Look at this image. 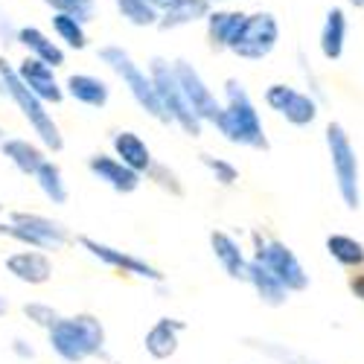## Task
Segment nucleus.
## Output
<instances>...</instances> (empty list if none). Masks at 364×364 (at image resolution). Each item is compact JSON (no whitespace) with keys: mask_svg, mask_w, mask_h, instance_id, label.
<instances>
[{"mask_svg":"<svg viewBox=\"0 0 364 364\" xmlns=\"http://www.w3.org/2000/svg\"><path fill=\"white\" fill-rule=\"evenodd\" d=\"M225 94H228V105H222L213 126L222 132V137L228 143L265 151L268 149V137H265L259 111H257L254 100L248 97V90L242 87V82L228 79L225 82Z\"/></svg>","mask_w":364,"mask_h":364,"instance_id":"1","label":"nucleus"},{"mask_svg":"<svg viewBox=\"0 0 364 364\" xmlns=\"http://www.w3.org/2000/svg\"><path fill=\"white\" fill-rule=\"evenodd\" d=\"M47 332L53 353L68 364H82L105 350V326L94 315L58 318Z\"/></svg>","mask_w":364,"mask_h":364,"instance_id":"2","label":"nucleus"},{"mask_svg":"<svg viewBox=\"0 0 364 364\" xmlns=\"http://www.w3.org/2000/svg\"><path fill=\"white\" fill-rule=\"evenodd\" d=\"M0 94H6L18 105V111L29 119V126L36 129V134L41 137V143L47 149H53V151L65 149V137L58 132V126L53 123V117L44 111V102L33 94V87L21 79V73L6 62V58H0Z\"/></svg>","mask_w":364,"mask_h":364,"instance_id":"3","label":"nucleus"},{"mask_svg":"<svg viewBox=\"0 0 364 364\" xmlns=\"http://www.w3.org/2000/svg\"><path fill=\"white\" fill-rule=\"evenodd\" d=\"M149 76H151V82H155L158 100H161V105H164V111L169 117V123L181 126V129H184V134H190V137H198L204 119L193 111L190 100L184 97V87H181V82H178L175 65L164 62V58H151Z\"/></svg>","mask_w":364,"mask_h":364,"instance_id":"4","label":"nucleus"},{"mask_svg":"<svg viewBox=\"0 0 364 364\" xmlns=\"http://www.w3.org/2000/svg\"><path fill=\"white\" fill-rule=\"evenodd\" d=\"M326 149H329V161H332V175H336L338 196L347 210L361 207V190H358V158L355 149L350 143V134L344 132L341 123H329L326 126Z\"/></svg>","mask_w":364,"mask_h":364,"instance_id":"5","label":"nucleus"},{"mask_svg":"<svg viewBox=\"0 0 364 364\" xmlns=\"http://www.w3.org/2000/svg\"><path fill=\"white\" fill-rule=\"evenodd\" d=\"M100 58L102 62L126 82V87H129V94L134 97V102L146 111V114H151L155 119H161V123H169V117H166V111H164V105H161V100H158V90H155V82H151V76L149 73H143L134 62H132V55L123 50V47H102L100 50Z\"/></svg>","mask_w":364,"mask_h":364,"instance_id":"6","label":"nucleus"},{"mask_svg":"<svg viewBox=\"0 0 364 364\" xmlns=\"http://www.w3.org/2000/svg\"><path fill=\"white\" fill-rule=\"evenodd\" d=\"M277 38H280V26H277L274 15L257 12V15L245 18L236 41L230 44V53H236L239 58H248V62H262V58L277 47Z\"/></svg>","mask_w":364,"mask_h":364,"instance_id":"7","label":"nucleus"},{"mask_svg":"<svg viewBox=\"0 0 364 364\" xmlns=\"http://www.w3.org/2000/svg\"><path fill=\"white\" fill-rule=\"evenodd\" d=\"M254 242H257V259L265 262L274 274L280 277V283L289 289V291H303L309 289V274L306 268L300 265V259L294 257V251L286 245V242H277V239H262L259 233H254Z\"/></svg>","mask_w":364,"mask_h":364,"instance_id":"8","label":"nucleus"},{"mask_svg":"<svg viewBox=\"0 0 364 364\" xmlns=\"http://www.w3.org/2000/svg\"><path fill=\"white\" fill-rule=\"evenodd\" d=\"M79 245L94 257L100 259L102 265L108 268H117V271H123V274H132V277H140V280H151V283H164V274L155 268V265H149L143 257L137 254H129V251H119L114 245H105V242H97V239H90V236H79Z\"/></svg>","mask_w":364,"mask_h":364,"instance_id":"9","label":"nucleus"},{"mask_svg":"<svg viewBox=\"0 0 364 364\" xmlns=\"http://www.w3.org/2000/svg\"><path fill=\"white\" fill-rule=\"evenodd\" d=\"M265 102L274 108L277 114H283L291 126H312L318 117V102L309 94H300L291 85H271L265 90Z\"/></svg>","mask_w":364,"mask_h":364,"instance_id":"10","label":"nucleus"},{"mask_svg":"<svg viewBox=\"0 0 364 364\" xmlns=\"http://www.w3.org/2000/svg\"><path fill=\"white\" fill-rule=\"evenodd\" d=\"M175 73H178V82H181V87H184V97L190 100L193 111L204 119V123H216L222 105H219V100L213 97V90L204 85L201 73H198L190 62H184V58H178V62H175Z\"/></svg>","mask_w":364,"mask_h":364,"instance_id":"11","label":"nucleus"},{"mask_svg":"<svg viewBox=\"0 0 364 364\" xmlns=\"http://www.w3.org/2000/svg\"><path fill=\"white\" fill-rule=\"evenodd\" d=\"M87 169L94 178H100L102 184H108L114 193H134L140 187V172H134L132 166H126L119 158H111V155H90L87 158Z\"/></svg>","mask_w":364,"mask_h":364,"instance_id":"12","label":"nucleus"},{"mask_svg":"<svg viewBox=\"0 0 364 364\" xmlns=\"http://www.w3.org/2000/svg\"><path fill=\"white\" fill-rule=\"evenodd\" d=\"M21 79L33 87V94L41 100V102H50V105H58L65 100V87L55 82V73H53V65L41 62L38 55H29L21 62L18 68Z\"/></svg>","mask_w":364,"mask_h":364,"instance_id":"13","label":"nucleus"},{"mask_svg":"<svg viewBox=\"0 0 364 364\" xmlns=\"http://www.w3.org/2000/svg\"><path fill=\"white\" fill-rule=\"evenodd\" d=\"M6 271L26 286H44L53 277V262L38 248L36 251H18V254L6 257Z\"/></svg>","mask_w":364,"mask_h":364,"instance_id":"14","label":"nucleus"},{"mask_svg":"<svg viewBox=\"0 0 364 364\" xmlns=\"http://www.w3.org/2000/svg\"><path fill=\"white\" fill-rule=\"evenodd\" d=\"M187 329V323L181 318H158L155 323H151V329L146 332L143 338V347L151 358L158 361H166L178 353V336Z\"/></svg>","mask_w":364,"mask_h":364,"instance_id":"15","label":"nucleus"},{"mask_svg":"<svg viewBox=\"0 0 364 364\" xmlns=\"http://www.w3.org/2000/svg\"><path fill=\"white\" fill-rule=\"evenodd\" d=\"M210 248H213V257L219 259V265L225 268V274L230 280H245L248 283V262L245 259V251H242V245L225 230H213L210 233Z\"/></svg>","mask_w":364,"mask_h":364,"instance_id":"16","label":"nucleus"},{"mask_svg":"<svg viewBox=\"0 0 364 364\" xmlns=\"http://www.w3.org/2000/svg\"><path fill=\"white\" fill-rule=\"evenodd\" d=\"M248 283L254 286V291H257V297L265 303V306H271V309H277V306H283V303L289 300V289L280 283V277L271 271L265 262H259L257 257L248 262Z\"/></svg>","mask_w":364,"mask_h":364,"instance_id":"17","label":"nucleus"},{"mask_svg":"<svg viewBox=\"0 0 364 364\" xmlns=\"http://www.w3.org/2000/svg\"><path fill=\"white\" fill-rule=\"evenodd\" d=\"M111 146H114V151H117V158L123 161L126 166H132L134 172H149L151 166V149L146 146V140L140 137V134H134V132H117L114 137H111Z\"/></svg>","mask_w":364,"mask_h":364,"instance_id":"18","label":"nucleus"},{"mask_svg":"<svg viewBox=\"0 0 364 364\" xmlns=\"http://www.w3.org/2000/svg\"><path fill=\"white\" fill-rule=\"evenodd\" d=\"M68 97H73L76 102L87 105V108H105L108 105V82L100 76H90V73H73L68 79Z\"/></svg>","mask_w":364,"mask_h":364,"instance_id":"19","label":"nucleus"},{"mask_svg":"<svg viewBox=\"0 0 364 364\" xmlns=\"http://www.w3.org/2000/svg\"><path fill=\"white\" fill-rule=\"evenodd\" d=\"M344 38H347V18H344V9L332 6L326 12V21H323V29H321V53L329 62H338L341 53H344Z\"/></svg>","mask_w":364,"mask_h":364,"instance_id":"20","label":"nucleus"},{"mask_svg":"<svg viewBox=\"0 0 364 364\" xmlns=\"http://www.w3.org/2000/svg\"><path fill=\"white\" fill-rule=\"evenodd\" d=\"M0 149H4V155L15 164L18 172L23 175H36L38 166L47 161L44 158V151L36 146V143H29V140H21V137H12V140H0Z\"/></svg>","mask_w":364,"mask_h":364,"instance_id":"21","label":"nucleus"},{"mask_svg":"<svg viewBox=\"0 0 364 364\" xmlns=\"http://www.w3.org/2000/svg\"><path fill=\"white\" fill-rule=\"evenodd\" d=\"M0 236H9V239L21 242V245H26V248H38V251H62V248H58V242H55L53 236H47L44 230L33 228L29 222L12 219V216H9V222L0 225Z\"/></svg>","mask_w":364,"mask_h":364,"instance_id":"22","label":"nucleus"},{"mask_svg":"<svg viewBox=\"0 0 364 364\" xmlns=\"http://www.w3.org/2000/svg\"><path fill=\"white\" fill-rule=\"evenodd\" d=\"M18 44H23L33 55H38L41 62H47V65H53V68H62L65 65V50L58 47L55 41H50L41 29H36V26H23V29H18Z\"/></svg>","mask_w":364,"mask_h":364,"instance_id":"23","label":"nucleus"},{"mask_svg":"<svg viewBox=\"0 0 364 364\" xmlns=\"http://www.w3.org/2000/svg\"><path fill=\"white\" fill-rule=\"evenodd\" d=\"M248 15L242 12H210L207 15V29H210V41L219 50H230V44L236 41L242 23Z\"/></svg>","mask_w":364,"mask_h":364,"instance_id":"24","label":"nucleus"},{"mask_svg":"<svg viewBox=\"0 0 364 364\" xmlns=\"http://www.w3.org/2000/svg\"><path fill=\"white\" fill-rule=\"evenodd\" d=\"M210 15V4L207 0H172L166 6L164 18H161V29H175L193 21H201Z\"/></svg>","mask_w":364,"mask_h":364,"instance_id":"25","label":"nucleus"},{"mask_svg":"<svg viewBox=\"0 0 364 364\" xmlns=\"http://www.w3.org/2000/svg\"><path fill=\"white\" fill-rule=\"evenodd\" d=\"M326 251H329L332 259H336L338 265H344V268H358V265H364V245H361L355 236L329 233V236H326Z\"/></svg>","mask_w":364,"mask_h":364,"instance_id":"26","label":"nucleus"},{"mask_svg":"<svg viewBox=\"0 0 364 364\" xmlns=\"http://www.w3.org/2000/svg\"><path fill=\"white\" fill-rule=\"evenodd\" d=\"M36 181H38V190L47 196L50 204H68L70 193H68V184H65V175L58 169V164L53 161H44L36 172Z\"/></svg>","mask_w":364,"mask_h":364,"instance_id":"27","label":"nucleus"},{"mask_svg":"<svg viewBox=\"0 0 364 364\" xmlns=\"http://www.w3.org/2000/svg\"><path fill=\"white\" fill-rule=\"evenodd\" d=\"M53 29H55V36L62 38L68 47L73 50H85L87 47V36H85V26L76 15H68V12H55L53 15Z\"/></svg>","mask_w":364,"mask_h":364,"instance_id":"28","label":"nucleus"},{"mask_svg":"<svg viewBox=\"0 0 364 364\" xmlns=\"http://www.w3.org/2000/svg\"><path fill=\"white\" fill-rule=\"evenodd\" d=\"M114 4H117L119 15H123L129 23H134V26H155V23H161L155 4H149V0H114Z\"/></svg>","mask_w":364,"mask_h":364,"instance_id":"29","label":"nucleus"},{"mask_svg":"<svg viewBox=\"0 0 364 364\" xmlns=\"http://www.w3.org/2000/svg\"><path fill=\"white\" fill-rule=\"evenodd\" d=\"M201 164L213 172V178L219 181L222 187H230V184H236L239 181V169L233 166V164H228V161H222V158H213V155H201Z\"/></svg>","mask_w":364,"mask_h":364,"instance_id":"30","label":"nucleus"},{"mask_svg":"<svg viewBox=\"0 0 364 364\" xmlns=\"http://www.w3.org/2000/svg\"><path fill=\"white\" fill-rule=\"evenodd\" d=\"M23 315L29 318V321H33V323H38V326H44V329H50L58 318H62V315H58L53 306H50V303H41V300H33V303H23Z\"/></svg>","mask_w":364,"mask_h":364,"instance_id":"31","label":"nucleus"},{"mask_svg":"<svg viewBox=\"0 0 364 364\" xmlns=\"http://www.w3.org/2000/svg\"><path fill=\"white\" fill-rule=\"evenodd\" d=\"M47 6H53L55 12H68L76 15L82 23L90 21V12H94V0H44Z\"/></svg>","mask_w":364,"mask_h":364,"instance_id":"32","label":"nucleus"},{"mask_svg":"<svg viewBox=\"0 0 364 364\" xmlns=\"http://www.w3.org/2000/svg\"><path fill=\"white\" fill-rule=\"evenodd\" d=\"M265 355H274V358H283V361H289V364H315L312 358H306V355H300V353H291L289 347H277V344H271V341H259L257 344Z\"/></svg>","mask_w":364,"mask_h":364,"instance_id":"33","label":"nucleus"},{"mask_svg":"<svg viewBox=\"0 0 364 364\" xmlns=\"http://www.w3.org/2000/svg\"><path fill=\"white\" fill-rule=\"evenodd\" d=\"M12 353H15L18 358H23V361H26V358H36V347L29 344V341H23V338H15V341H12Z\"/></svg>","mask_w":364,"mask_h":364,"instance_id":"34","label":"nucleus"},{"mask_svg":"<svg viewBox=\"0 0 364 364\" xmlns=\"http://www.w3.org/2000/svg\"><path fill=\"white\" fill-rule=\"evenodd\" d=\"M350 289H353V294H355V297H361V300H364V274H358V277H353V283H350Z\"/></svg>","mask_w":364,"mask_h":364,"instance_id":"35","label":"nucleus"},{"mask_svg":"<svg viewBox=\"0 0 364 364\" xmlns=\"http://www.w3.org/2000/svg\"><path fill=\"white\" fill-rule=\"evenodd\" d=\"M6 312H9V300H6L4 294H0V318H4Z\"/></svg>","mask_w":364,"mask_h":364,"instance_id":"36","label":"nucleus"},{"mask_svg":"<svg viewBox=\"0 0 364 364\" xmlns=\"http://www.w3.org/2000/svg\"><path fill=\"white\" fill-rule=\"evenodd\" d=\"M149 4H155V6H164V9H166V6L172 4V0H149Z\"/></svg>","mask_w":364,"mask_h":364,"instance_id":"37","label":"nucleus"},{"mask_svg":"<svg viewBox=\"0 0 364 364\" xmlns=\"http://www.w3.org/2000/svg\"><path fill=\"white\" fill-rule=\"evenodd\" d=\"M350 4H353V6H358V9H361V6H364V0H350Z\"/></svg>","mask_w":364,"mask_h":364,"instance_id":"38","label":"nucleus"},{"mask_svg":"<svg viewBox=\"0 0 364 364\" xmlns=\"http://www.w3.org/2000/svg\"><path fill=\"white\" fill-rule=\"evenodd\" d=\"M0 140H4V129H0Z\"/></svg>","mask_w":364,"mask_h":364,"instance_id":"39","label":"nucleus"},{"mask_svg":"<svg viewBox=\"0 0 364 364\" xmlns=\"http://www.w3.org/2000/svg\"><path fill=\"white\" fill-rule=\"evenodd\" d=\"M0 213H4V204H0Z\"/></svg>","mask_w":364,"mask_h":364,"instance_id":"40","label":"nucleus"}]
</instances>
